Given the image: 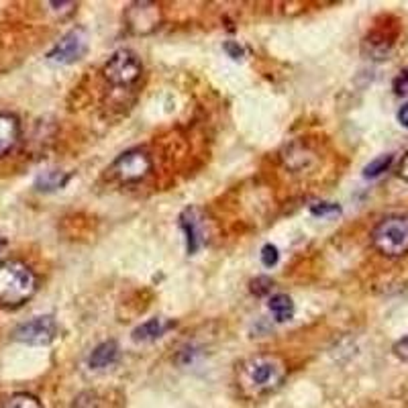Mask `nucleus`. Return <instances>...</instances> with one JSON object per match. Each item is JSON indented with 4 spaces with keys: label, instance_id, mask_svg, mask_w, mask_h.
I'll return each mask as SVG.
<instances>
[{
    "label": "nucleus",
    "instance_id": "14",
    "mask_svg": "<svg viewBox=\"0 0 408 408\" xmlns=\"http://www.w3.org/2000/svg\"><path fill=\"white\" fill-rule=\"evenodd\" d=\"M392 162H394L392 153H384V155H380L376 159H372L367 166L363 167V176H365V178H378V176H382L384 172L390 169Z\"/></svg>",
    "mask_w": 408,
    "mask_h": 408
},
{
    "label": "nucleus",
    "instance_id": "13",
    "mask_svg": "<svg viewBox=\"0 0 408 408\" xmlns=\"http://www.w3.org/2000/svg\"><path fill=\"white\" fill-rule=\"evenodd\" d=\"M270 313L273 315V318L278 320V323H286L290 318L294 317V303H292V298L286 296V294H276L270 298Z\"/></svg>",
    "mask_w": 408,
    "mask_h": 408
},
{
    "label": "nucleus",
    "instance_id": "11",
    "mask_svg": "<svg viewBox=\"0 0 408 408\" xmlns=\"http://www.w3.org/2000/svg\"><path fill=\"white\" fill-rule=\"evenodd\" d=\"M169 327H172V323H167L164 318H150L147 323L139 325L135 331H133V341H137V343L155 341V339H159Z\"/></svg>",
    "mask_w": 408,
    "mask_h": 408
},
{
    "label": "nucleus",
    "instance_id": "4",
    "mask_svg": "<svg viewBox=\"0 0 408 408\" xmlns=\"http://www.w3.org/2000/svg\"><path fill=\"white\" fill-rule=\"evenodd\" d=\"M103 74L113 86H131L143 74V63L135 51L119 49L115 51L105 63Z\"/></svg>",
    "mask_w": 408,
    "mask_h": 408
},
{
    "label": "nucleus",
    "instance_id": "3",
    "mask_svg": "<svg viewBox=\"0 0 408 408\" xmlns=\"http://www.w3.org/2000/svg\"><path fill=\"white\" fill-rule=\"evenodd\" d=\"M372 243L386 257L408 253V214L384 216L372 231Z\"/></svg>",
    "mask_w": 408,
    "mask_h": 408
},
{
    "label": "nucleus",
    "instance_id": "25",
    "mask_svg": "<svg viewBox=\"0 0 408 408\" xmlns=\"http://www.w3.org/2000/svg\"><path fill=\"white\" fill-rule=\"evenodd\" d=\"M4 245H6V239H4V237H0V251H2V247H4Z\"/></svg>",
    "mask_w": 408,
    "mask_h": 408
},
{
    "label": "nucleus",
    "instance_id": "9",
    "mask_svg": "<svg viewBox=\"0 0 408 408\" xmlns=\"http://www.w3.org/2000/svg\"><path fill=\"white\" fill-rule=\"evenodd\" d=\"M180 227L186 233V249L190 256H194L204 241V227H202V214L198 209L190 206L180 214Z\"/></svg>",
    "mask_w": 408,
    "mask_h": 408
},
{
    "label": "nucleus",
    "instance_id": "10",
    "mask_svg": "<svg viewBox=\"0 0 408 408\" xmlns=\"http://www.w3.org/2000/svg\"><path fill=\"white\" fill-rule=\"evenodd\" d=\"M21 137V122L15 115L0 113V157H4L16 145Z\"/></svg>",
    "mask_w": 408,
    "mask_h": 408
},
{
    "label": "nucleus",
    "instance_id": "2",
    "mask_svg": "<svg viewBox=\"0 0 408 408\" xmlns=\"http://www.w3.org/2000/svg\"><path fill=\"white\" fill-rule=\"evenodd\" d=\"M37 292V276L27 263L6 259L0 263V304L21 306Z\"/></svg>",
    "mask_w": 408,
    "mask_h": 408
},
{
    "label": "nucleus",
    "instance_id": "19",
    "mask_svg": "<svg viewBox=\"0 0 408 408\" xmlns=\"http://www.w3.org/2000/svg\"><path fill=\"white\" fill-rule=\"evenodd\" d=\"M278 259H280L278 247L272 245V243L263 245V249H261V263H263L266 268H273V266L278 263Z\"/></svg>",
    "mask_w": 408,
    "mask_h": 408
},
{
    "label": "nucleus",
    "instance_id": "7",
    "mask_svg": "<svg viewBox=\"0 0 408 408\" xmlns=\"http://www.w3.org/2000/svg\"><path fill=\"white\" fill-rule=\"evenodd\" d=\"M125 21L131 33L135 35H147L159 27L162 23V11L153 2H135L129 4L125 11Z\"/></svg>",
    "mask_w": 408,
    "mask_h": 408
},
{
    "label": "nucleus",
    "instance_id": "1",
    "mask_svg": "<svg viewBox=\"0 0 408 408\" xmlns=\"http://www.w3.org/2000/svg\"><path fill=\"white\" fill-rule=\"evenodd\" d=\"M286 378V365L276 355H256L241 363L239 384L249 394H270L282 386Z\"/></svg>",
    "mask_w": 408,
    "mask_h": 408
},
{
    "label": "nucleus",
    "instance_id": "15",
    "mask_svg": "<svg viewBox=\"0 0 408 408\" xmlns=\"http://www.w3.org/2000/svg\"><path fill=\"white\" fill-rule=\"evenodd\" d=\"M70 180L68 174H61V172H46L43 176L37 178V188L39 190H58V188H63Z\"/></svg>",
    "mask_w": 408,
    "mask_h": 408
},
{
    "label": "nucleus",
    "instance_id": "6",
    "mask_svg": "<svg viewBox=\"0 0 408 408\" xmlns=\"http://www.w3.org/2000/svg\"><path fill=\"white\" fill-rule=\"evenodd\" d=\"M152 172V157L141 150H131L119 155L113 164V174L125 184H135Z\"/></svg>",
    "mask_w": 408,
    "mask_h": 408
},
{
    "label": "nucleus",
    "instance_id": "17",
    "mask_svg": "<svg viewBox=\"0 0 408 408\" xmlns=\"http://www.w3.org/2000/svg\"><path fill=\"white\" fill-rule=\"evenodd\" d=\"M272 278H268V276H257L256 280H251V292L256 294V296H266V294H270L272 292Z\"/></svg>",
    "mask_w": 408,
    "mask_h": 408
},
{
    "label": "nucleus",
    "instance_id": "20",
    "mask_svg": "<svg viewBox=\"0 0 408 408\" xmlns=\"http://www.w3.org/2000/svg\"><path fill=\"white\" fill-rule=\"evenodd\" d=\"M394 355H396L400 362L408 363V335L394 343Z\"/></svg>",
    "mask_w": 408,
    "mask_h": 408
},
{
    "label": "nucleus",
    "instance_id": "18",
    "mask_svg": "<svg viewBox=\"0 0 408 408\" xmlns=\"http://www.w3.org/2000/svg\"><path fill=\"white\" fill-rule=\"evenodd\" d=\"M310 212H313L315 216L325 219V216L339 214V212H341V209H339L337 204H333V202H318V204H313V206H310Z\"/></svg>",
    "mask_w": 408,
    "mask_h": 408
},
{
    "label": "nucleus",
    "instance_id": "24",
    "mask_svg": "<svg viewBox=\"0 0 408 408\" xmlns=\"http://www.w3.org/2000/svg\"><path fill=\"white\" fill-rule=\"evenodd\" d=\"M398 122H400L404 129H408V103L400 106V110H398Z\"/></svg>",
    "mask_w": 408,
    "mask_h": 408
},
{
    "label": "nucleus",
    "instance_id": "12",
    "mask_svg": "<svg viewBox=\"0 0 408 408\" xmlns=\"http://www.w3.org/2000/svg\"><path fill=\"white\" fill-rule=\"evenodd\" d=\"M119 360V345L115 341H105L92 351L88 365L92 370H105Z\"/></svg>",
    "mask_w": 408,
    "mask_h": 408
},
{
    "label": "nucleus",
    "instance_id": "21",
    "mask_svg": "<svg viewBox=\"0 0 408 408\" xmlns=\"http://www.w3.org/2000/svg\"><path fill=\"white\" fill-rule=\"evenodd\" d=\"M394 90L398 96H402V94H408V68L407 70H402L398 78L394 80Z\"/></svg>",
    "mask_w": 408,
    "mask_h": 408
},
{
    "label": "nucleus",
    "instance_id": "23",
    "mask_svg": "<svg viewBox=\"0 0 408 408\" xmlns=\"http://www.w3.org/2000/svg\"><path fill=\"white\" fill-rule=\"evenodd\" d=\"M398 176H400V180L408 182V152L404 153V157L398 164Z\"/></svg>",
    "mask_w": 408,
    "mask_h": 408
},
{
    "label": "nucleus",
    "instance_id": "22",
    "mask_svg": "<svg viewBox=\"0 0 408 408\" xmlns=\"http://www.w3.org/2000/svg\"><path fill=\"white\" fill-rule=\"evenodd\" d=\"M223 49L229 53V58H233V60H241L243 58V47L237 43V41H227L225 46H223Z\"/></svg>",
    "mask_w": 408,
    "mask_h": 408
},
{
    "label": "nucleus",
    "instance_id": "16",
    "mask_svg": "<svg viewBox=\"0 0 408 408\" xmlns=\"http://www.w3.org/2000/svg\"><path fill=\"white\" fill-rule=\"evenodd\" d=\"M6 408H43L41 402L31 396V394H15L9 402H6Z\"/></svg>",
    "mask_w": 408,
    "mask_h": 408
},
{
    "label": "nucleus",
    "instance_id": "5",
    "mask_svg": "<svg viewBox=\"0 0 408 408\" xmlns=\"http://www.w3.org/2000/svg\"><path fill=\"white\" fill-rule=\"evenodd\" d=\"M58 337V323L51 315H43V317H35L19 325L13 331V339L25 345H49L53 339Z\"/></svg>",
    "mask_w": 408,
    "mask_h": 408
},
{
    "label": "nucleus",
    "instance_id": "8",
    "mask_svg": "<svg viewBox=\"0 0 408 408\" xmlns=\"http://www.w3.org/2000/svg\"><path fill=\"white\" fill-rule=\"evenodd\" d=\"M88 51V35L84 29H72L61 37V41L53 47L47 58L56 63H74L82 60Z\"/></svg>",
    "mask_w": 408,
    "mask_h": 408
}]
</instances>
